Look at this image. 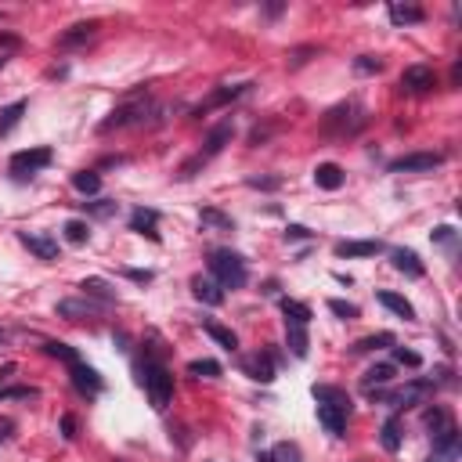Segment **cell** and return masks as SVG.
Wrapping results in <instances>:
<instances>
[{
	"instance_id": "cell-34",
	"label": "cell",
	"mask_w": 462,
	"mask_h": 462,
	"mask_svg": "<svg viewBox=\"0 0 462 462\" xmlns=\"http://www.w3.org/2000/svg\"><path fill=\"white\" fill-rule=\"evenodd\" d=\"M188 372H192V376L213 379V376H221V365L213 361V358H195V361H188Z\"/></svg>"
},
{
	"instance_id": "cell-47",
	"label": "cell",
	"mask_w": 462,
	"mask_h": 462,
	"mask_svg": "<svg viewBox=\"0 0 462 462\" xmlns=\"http://www.w3.org/2000/svg\"><path fill=\"white\" fill-rule=\"evenodd\" d=\"M451 238H455V228H448V224H441L434 231V242H451Z\"/></svg>"
},
{
	"instance_id": "cell-2",
	"label": "cell",
	"mask_w": 462,
	"mask_h": 462,
	"mask_svg": "<svg viewBox=\"0 0 462 462\" xmlns=\"http://www.w3.org/2000/svg\"><path fill=\"white\" fill-rule=\"evenodd\" d=\"M209 271H213V282L221 289H242L245 286V260L231 250H213L209 253Z\"/></svg>"
},
{
	"instance_id": "cell-28",
	"label": "cell",
	"mask_w": 462,
	"mask_h": 462,
	"mask_svg": "<svg viewBox=\"0 0 462 462\" xmlns=\"http://www.w3.org/2000/svg\"><path fill=\"white\" fill-rule=\"evenodd\" d=\"M379 441H383L387 451H397V448H401V419L390 415V419L383 423V430H379Z\"/></svg>"
},
{
	"instance_id": "cell-17",
	"label": "cell",
	"mask_w": 462,
	"mask_h": 462,
	"mask_svg": "<svg viewBox=\"0 0 462 462\" xmlns=\"http://www.w3.org/2000/svg\"><path fill=\"white\" fill-rule=\"evenodd\" d=\"M383 250V242H372V238H365V242H340L336 245V257H376Z\"/></svg>"
},
{
	"instance_id": "cell-4",
	"label": "cell",
	"mask_w": 462,
	"mask_h": 462,
	"mask_svg": "<svg viewBox=\"0 0 462 462\" xmlns=\"http://www.w3.org/2000/svg\"><path fill=\"white\" fill-rule=\"evenodd\" d=\"M148 112H156L148 98H145V102H130V105H119V109H112V112H109V119H102V123H98V130H102V134H109V130H116V127H127V123H145V116H148Z\"/></svg>"
},
{
	"instance_id": "cell-31",
	"label": "cell",
	"mask_w": 462,
	"mask_h": 462,
	"mask_svg": "<svg viewBox=\"0 0 462 462\" xmlns=\"http://www.w3.org/2000/svg\"><path fill=\"white\" fill-rule=\"evenodd\" d=\"M206 332L213 336V340H217L224 351H238V336L228 329V325H217V322H206Z\"/></svg>"
},
{
	"instance_id": "cell-46",
	"label": "cell",
	"mask_w": 462,
	"mask_h": 462,
	"mask_svg": "<svg viewBox=\"0 0 462 462\" xmlns=\"http://www.w3.org/2000/svg\"><path fill=\"white\" fill-rule=\"evenodd\" d=\"M286 238H311V231H307L303 224H289V228H286Z\"/></svg>"
},
{
	"instance_id": "cell-36",
	"label": "cell",
	"mask_w": 462,
	"mask_h": 462,
	"mask_svg": "<svg viewBox=\"0 0 462 462\" xmlns=\"http://www.w3.org/2000/svg\"><path fill=\"white\" fill-rule=\"evenodd\" d=\"M37 387H0V397L4 401H25V397H37Z\"/></svg>"
},
{
	"instance_id": "cell-37",
	"label": "cell",
	"mask_w": 462,
	"mask_h": 462,
	"mask_svg": "<svg viewBox=\"0 0 462 462\" xmlns=\"http://www.w3.org/2000/svg\"><path fill=\"white\" fill-rule=\"evenodd\" d=\"M66 238H69L73 245H83V242L90 238V228H87L83 221H69V224H66Z\"/></svg>"
},
{
	"instance_id": "cell-35",
	"label": "cell",
	"mask_w": 462,
	"mask_h": 462,
	"mask_svg": "<svg viewBox=\"0 0 462 462\" xmlns=\"http://www.w3.org/2000/svg\"><path fill=\"white\" fill-rule=\"evenodd\" d=\"M44 351H47L51 358H61V361H66V365L80 361V358H76V351H73L69 344H58V340H47V344H44Z\"/></svg>"
},
{
	"instance_id": "cell-40",
	"label": "cell",
	"mask_w": 462,
	"mask_h": 462,
	"mask_svg": "<svg viewBox=\"0 0 462 462\" xmlns=\"http://www.w3.org/2000/svg\"><path fill=\"white\" fill-rule=\"evenodd\" d=\"M245 184H250V188H260V192H274V188H282V177H250Z\"/></svg>"
},
{
	"instance_id": "cell-9",
	"label": "cell",
	"mask_w": 462,
	"mask_h": 462,
	"mask_svg": "<svg viewBox=\"0 0 462 462\" xmlns=\"http://www.w3.org/2000/svg\"><path fill=\"white\" fill-rule=\"evenodd\" d=\"M69 376H73V387H76L80 394H87V397L102 394V376H98L90 365H83V361H73V365H69Z\"/></svg>"
},
{
	"instance_id": "cell-12",
	"label": "cell",
	"mask_w": 462,
	"mask_h": 462,
	"mask_svg": "<svg viewBox=\"0 0 462 462\" xmlns=\"http://www.w3.org/2000/svg\"><path fill=\"white\" fill-rule=\"evenodd\" d=\"M231 138H235V127H231V123H217V127H213V130L206 134V148L199 152V156L209 163V159L217 156V152H221L224 145H231Z\"/></svg>"
},
{
	"instance_id": "cell-32",
	"label": "cell",
	"mask_w": 462,
	"mask_h": 462,
	"mask_svg": "<svg viewBox=\"0 0 462 462\" xmlns=\"http://www.w3.org/2000/svg\"><path fill=\"white\" fill-rule=\"evenodd\" d=\"M286 329H289V332H286V336H289V351H293L296 358H307V347H311V344H307V329H303V325H289V322H286Z\"/></svg>"
},
{
	"instance_id": "cell-44",
	"label": "cell",
	"mask_w": 462,
	"mask_h": 462,
	"mask_svg": "<svg viewBox=\"0 0 462 462\" xmlns=\"http://www.w3.org/2000/svg\"><path fill=\"white\" fill-rule=\"evenodd\" d=\"M61 437H66V441L76 437V419L73 415H61Z\"/></svg>"
},
{
	"instance_id": "cell-42",
	"label": "cell",
	"mask_w": 462,
	"mask_h": 462,
	"mask_svg": "<svg viewBox=\"0 0 462 462\" xmlns=\"http://www.w3.org/2000/svg\"><path fill=\"white\" fill-rule=\"evenodd\" d=\"M90 213H95V217H112V213H116V202H112V199H105V202H90Z\"/></svg>"
},
{
	"instance_id": "cell-39",
	"label": "cell",
	"mask_w": 462,
	"mask_h": 462,
	"mask_svg": "<svg viewBox=\"0 0 462 462\" xmlns=\"http://www.w3.org/2000/svg\"><path fill=\"white\" fill-rule=\"evenodd\" d=\"M329 311H332V315H340V318H347V322L358 318V307L347 303V300H329Z\"/></svg>"
},
{
	"instance_id": "cell-21",
	"label": "cell",
	"mask_w": 462,
	"mask_h": 462,
	"mask_svg": "<svg viewBox=\"0 0 462 462\" xmlns=\"http://www.w3.org/2000/svg\"><path fill=\"white\" fill-rule=\"evenodd\" d=\"M253 83H238V87H221L217 95H213L209 102H202L199 109H195V116H202V112H209V109H217V105H224V102H231V98H238V95H245Z\"/></svg>"
},
{
	"instance_id": "cell-43",
	"label": "cell",
	"mask_w": 462,
	"mask_h": 462,
	"mask_svg": "<svg viewBox=\"0 0 462 462\" xmlns=\"http://www.w3.org/2000/svg\"><path fill=\"white\" fill-rule=\"evenodd\" d=\"M307 54H315V47H300V51H293V54H289V66H293V69H300L303 61H307Z\"/></svg>"
},
{
	"instance_id": "cell-18",
	"label": "cell",
	"mask_w": 462,
	"mask_h": 462,
	"mask_svg": "<svg viewBox=\"0 0 462 462\" xmlns=\"http://www.w3.org/2000/svg\"><path fill=\"white\" fill-rule=\"evenodd\" d=\"M315 184H318V188H325V192L344 188V170L336 166V163H322V166L315 170Z\"/></svg>"
},
{
	"instance_id": "cell-6",
	"label": "cell",
	"mask_w": 462,
	"mask_h": 462,
	"mask_svg": "<svg viewBox=\"0 0 462 462\" xmlns=\"http://www.w3.org/2000/svg\"><path fill=\"white\" fill-rule=\"evenodd\" d=\"M444 163L441 152H412V156H401L390 163V174H419V170H437Z\"/></svg>"
},
{
	"instance_id": "cell-15",
	"label": "cell",
	"mask_w": 462,
	"mask_h": 462,
	"mask_svg": "<svg viewBox=\"0 0 462 462\" xmlns=\"http://www.w3.org/2000/svg\"><path fill=\"white\" fill-rule=\"evenodd\" d=\"M156 221H159V213H156V209H145V206H138V209L130 213V228H134V231H141V235H148L152 242H159Z\"/></svg>"
},
{
	"instance_id": "cell-5",
	"label": "cell",
	"mask_w": 462,
	"mask_h": 462,
	"mask_svg": "<svg viewBox=\"0 0 462 462\" xmlns=\"http://www.w3.org/2000/svg\"><path fill=\"white\" fill-rule=\"evenodd\" d=\"M51 163V148H25V152H15L11 156V174L15 177H29Z\"/></svg>"
},
{
	"instance_id": "cell-22",
	"label": "cell",
	"mask_w": 462,
	"mask_h": 462,
	"mask_svg": "<svg viewBox=\"0 0 462 462\" xmlns=\"http://www.w3.org/2000/svg\"><path fill=\"white\" fill-rule=\"evenodd\" d=\"M379 303H383V307H390V311H394L397 318H405V322H412V318H415V307H412L405 296L390 293V289H383V293H379Z\"/></svg>"
},
{
	"instance_id": "cell-23",
	"label": "cell",
	"mask_w": 462,
	"mask_h": 462,
	"mask_svg": "<svg viewBox=\"0 0 462 462\" xmlns=\"http://www.w3.org/2000/svg\"><path fill=\"white\" fill-rule=\"evenodd\" d=\"M25 109H29V102H11V105L0 109V138L11 134V130L18 127V119L25 116Z\"/></svg>"
},
{
	"instance_id": "cell-33",
	"label": "cell",
	"mask_w": 462,
	"mask_h": 462,
	"mask_svg": "<svg viewBox=\"0 0 462 462\" xmlns=\"http://www.w3.org/2000/svg\"><path fill=\"white\" fill-rule=\"evenodd\" d=\"M202 224H213V228H224V231H235V221L228 217V213H221V209H213V206H206L202 213Z\"/></svg>"
},
{
	"instance_id": "cell-50",
	"label": "cell",
	"mask_w": 462,
	"mask_h": 462,
	"mask_svg": "<svg viewBox=\"0 0 462 462\" xmlns=\"http://www.w3.org/2000/svg\"><path fill=\"white\" fill-rule=\"evenodd\" d=\"M0 437H11V423H0Z\"/></svg>"
},
{
	"instance_id": "cell-13",
	"label": "cell",
	"mask_w": 462,
	"mask_h": 462,
	"mask_svg": "<svg viewBox=\"0 0 462 462\" xmlns=\"http://www.w3.org/2000/svg\"><path fill=\"white\" fill-rule=\"evenodd\" d=\"M95 33H98V22H76V25H69L66 33L58 37V47H80V44H87Z\"/></svg>"
},
{
	"instance_id": "cell-10",
	"label": "cell",
	"mask_w": 462,
	"mask_h": 462,
	"mask_svg": "<svg viewBox=\"0 0 462 462\" xmlns=\"http://www.w3.org/2000/svg\"><path fill=\"white\" fill-rule=\"evenodd\" d=\"M434 83H437V76H434V69H430V66H408L401 73V87L412 90V95H423V90H430Z\"/></svg>"
},
{
	"instance_id": "cell-16",
	"label": "cell",
	"mask_w": 462,
	"mask_h": 462,
	"mask_svg": "<svg viewBox=\"0 0 462 462\" xmlns=\"http://www.w3.org/2000/svg\"><path fill=\"white\" fill-rule=\"evenodd\" d=\"M318 423L329 430V434L340 437V434H344V426H347V412H344V408H336V405H322V401H318Z\"/></svg>"
},
{
	"instance_id": "cell-20",
	"label": "cell",
	"mask_w": 462,
	"mask_h": 462,
	"mask_svg": "<svg viewBox=\"0 0 462 462\" xmlns=\"http://www.w3.org/2000/svg\"><path fill=\"white\" fill-rule=\"evenodd\" d=\"M80 289H83V296H95V300H102L105 307H109V303H116V289H112L105 279H83V282H80Z\"/></svg>"
},
{
	"instance_id": "cell-45",
	"label": "cell",
	"mask_w": 462,
	"mask_h": 462,
	"mask_svg": "<svg viewBox=\"0 0 462 462\" xmlns=\"http://www.w3.org/2000/svg\"><path fill=\"white\" fill-rule=\"evenodd\" d=\"M127 279H130V282H141V286H148V282H152V271H138V267H127Z\"/></svg>"
},
{
	"instance_id": "cell-26",
	"label": "cell",
	"mask_w": 462,
	"mask_h": 462,
	"mask_svg": "<svg viewBox=\"0 0 462 462\" xmlns=\"http://www.w3.org/2000/svg\"><path fill=\"white\" fill-rule=\"evenodd\" d=\"M390 18H394L397 25H415V22L426 18V11L415 8V4H390Z\"/></svg>"
},
{
	"instance_id": "cell-24",
	"label": "cell",
	"mask_w": 462,
	"mask_h": 462,
	"mask_svg": "<svg viewBox=\"0 0 462 462\" xmlns=\"http://www.w3.org/2000/svg\"><path fill=\"white\" fill-rule=\"evenodd\" d=\"M315 401H322V405H336V408L351 412V397H347L340 387H315Z\"/></svg>"
},
{
	"instance_id": "cell-11",
	"label": "cell",
	"mask_w": 462,
	"mask_h": 462,
	"mask_svg": "<svg viewBox=\"0 0 462 462\" xmlns=\"http://www.w3.org/2000/svg\"><path fill=\"white\" fill-rule=\"evenodd\" d=\"M18 242L25 245L29 253H37L40 260H58V242L47 238V235H29V231H18Z\"/></svg>"
},
{
	"instance_id": "cell-38",
	"label": "cell",
	"mask_w": 462,
	"mask_h": 462,
	"mask_svg": "<svg viewBox=\"0 0 462 462\" xmlns=\"http://www.w3.org/2000/svg\"><path fill=\"white\" fill-rule=\"evenodd\" d=\"M354 69H358V73H365V76H372V73H379V69H383V61H379L376 54H361V58L354 61Z\"/></svg>"
},
{
	"instance_id": "cell-3",
	"label": "cell",
	"mask_w": 462,
	"mask_h": 462,
	"mask_svg": "<svg viewBox=\"0 0 462 462\" xmlns=\"http://www.w3.org/2000/svg\"><path fill=\"white\" fill-rule=\"evenodd\" d=\"M434 390H437V383L434 379H415V383H408L405 390H390V394H372L376 401H387V405H394V408H408V405H423V401H430L434 397Z\"/></svg>"
},
{
	"instance_id": "cell-25",
	"label": "cell",
	"mask_w": 462,
	"mask_h": 462,
	"mask_svg": "<svg viewBox=\"0 0 462 462\" xmlns=\"http://www.w3.org/2000/svg\"><path fill=\"white\" fill-rule=\"evenodd\" d=\"M282 315H286V322L289 325H307V322H311V307H307V303H300V300H282Z\"/></svg>"
},
{
	"instance_id": "cell-8",
	"label": "cell",
	"mask_w": 462,
	"mask_h": 462,
	"mask_svg": "<svg viewBox=\"0 0 462 462\" xmlns=\"http://www.w3.org/2000/svg\"><path fill=\"white\" fill-rule=\"evenodd\" d=\"M102 311H105V303H95L90 296H83V300H61V303H58V315L69 318V322L95 318V315H102Z\"/></svg>"
},
{
	"instance_id": "cell-27",
	"label": "cell",
	"mask_w": 462,
	"mask_h": 462,
	"mask_svg": "<svg viewBox=\"0 0 462 462\" xmlns=\"http://www.w3.org/2000/svg\"><path fill=\"white\" fill-rule=\"evenodd\" d=\"M73 188L83 192V195H98L102 192V177L95 170H76L73 174Z\"/></svg>"
},
{
	"instance_id": "cell-41",
	"label": "cell",
	"mask_w": 462,
	"mask_h": 462,
	"mask_svg": "<svg viewBox=\"0 0 462 462\" xmlns=\"http://www.w3.org/2000/svg\"><path fill=\"white\" fill-rule=\"evenodd\" d=\"M394 358L401 361V365H408V368H419V365H423V358H419L415 351H405V347H394Z\"/></svg>"
},
{
	"instance_id": "cell-7",
	"label": "cell",
	"mask_w": 462,
	"mask_h": 462,
	"mask_svg": "<svg viewBox=\"0 0 462 462\" xmlns=\"http://www.w3.org/2000/svg\"><path fill=\"white\" fill-rule=\"evenodd\" d=\"M238 365H242V372L250 376V379H257V383H271V379H274V361H271V354H267V351H253V354H245Z\"/></svg>"
},
{
	"instance_id": "cell-19",
	"label": "cell",
	"mask_w": 462,
	"mask_h": 462,
	"mask_svg": "<svg viewBox=\"0 0 462 462\" xmlns=\"http://www.w3.org/2000/svg\"><path fill=\"white\" fill-rule=\"evenodd\" d=\"M394 267L401 271V274H408V279H423V260L412 253V250H394Z\"/></svg>"
},
{
	"instance_id": "cell-14",
	"label": "cell",
	"mask_w": 462,
	"mask_h": 462,
	"mask_svg": "<svg viewBox=\"0 0 462 462\" xmlns=\"http://www.w3.org/2000/svg\"><path fill=\"white\" fill-rule=\"evenodd\" d=\"M192 293H195V300H202V303H209V307H221L224 303V289L213 282V279H192Z\"/></svg>"
},
{
	"instance_id": "cell-48",
	"label": "cell",
	"mask_w": 462,
	"mask_h": 462,
	"mask_svg": "<svg viewBox=\"0 0 462 462\" xmlns=\"http://www.w3.org/2000/svg\"><path fill=\"white\" fill-rule=\"evenodd\" d=\"M0 47H18V37H11V33H0Z\"/></svg>"
},
{
	"instance_id": "cell-49",
	"label": "cell",
	"mask_w": 462,
	"mask_h": 462,
	"mask_svg": "<svg viewBox=\"0 0 462 462\" xmlns=\"http://www.w3.org/2000/svg\"><path fill=\"white\" fill-rule=\"evenodd\" d=\"M257 462H274V451H260V455H257Z\"/></svg>"
},
{
	"instance_id": "cell-1",
	"label": "cell",
	"mask_w": 462,
	"mask_h": 462,
	"mask_svg": "<svg viewBox=\"0 0 462 462\" xmlns=\"http://www.w3.org/2000/svg\"><path fill=\"white\" fill-rule=\"evenodd\" d=\"M138 383L148 390V397H152V408H166L170 405V397H174V376L166 372V365H159V361H145V365H138Z\"/></svg>"
},
{
	"instance_id": "cell-30",
	"label": "cell",
	"mask_w": 462,
	"mask_h": 462,
	"mask_svg": "<svg viewBox=\"0 0 462 462\" xmlns=\"http://www.w3.org/2000/svg\"><path fill=\"white\" fill-rule=\"evenodd\" d=\"M394 379V365H372V368H368V372H365V390H376V387H383V383H390Z\"/></svg>"
},
{
	"instance_id": "cell-29",
	"label": "cell",
	"mask_w": 462,
	"mask_h": 462,
	"mask_svg": "<svg viewBox=\"0 0 462 462\" xmlns=\"http://www.w3.org/2000/svg\"><path fill=\"white\" fill-rule=\"evenodd\" d=\"M379 347H397V340L390 332H376V336H365V340H358L351 351L354 354H368V351H379Z\"/></svg>"
}]
</instances>
